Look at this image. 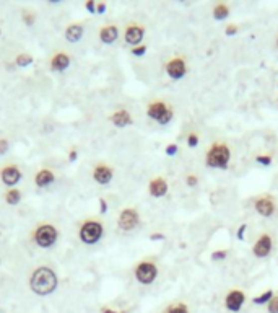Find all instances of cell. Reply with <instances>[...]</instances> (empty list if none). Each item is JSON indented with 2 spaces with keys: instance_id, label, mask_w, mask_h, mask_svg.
<instances>
[{
  "instance_id": "20",
  "label": "cell",
  "mask_w": 278,
  "mask_h": 313,
  "mask_svg": "<svg viewBox=\"0 0 278 313\" xmlns=\"http://www.w3.org/2000/svg\"><path fill=\"white\" fill-rule=\"evenodd\" d=\"M212 15L215 20H218V21L226 20V18L230 16V5L225 2H216L212 8Z\"/></svg>"
},
{
  "instance_id": "15",
  "label": "cell",
  "mask_w": 278,
  "mask_h": 313,
  "mask_svg": "<svg viewBox=\"0 0 278 313\" xmlns=\"http://www.w3.org/2000/svg\"><path fill=\"white\" fill-rule=\"evenodd\" d=\"M109 119L111 122L116 126V127H127V126H131L132 124V114L127 111V109H117V111H114L113 114L109 116Z\"/></svg>"
},
{
  "instance_id": "35",
  "label": "cell",
  "mask_w": 278,
  "mask_h": 313,
  "mask_svg": "<svg viewBox=\"0 0 278 313\" xmlns=\"http://www.w3.org/2000/svg\"><path fill=\"white\" fill-rule=\"evenodd\" d=\"M247 230V224H241V227L238 229V233H236V237H238V240H244V233Z\"/></svg>"
},
{
  "instance_id": "22",
  "label": "cell",
  "mask_w": 278,
  "mask_h": 313,
  "mask_svg": "<svg viewBox=\"0 0 278 313\" xmlns=\"http://www.w3.org/2000/svg\"><path fill=\"white\" fill-rule=\"evenodd\" d=\"M82 36H83L82 24H70V26L65 29V39L69 42H77L82 39Z\"/></svg>"
},
{
  "instance_id": "39",
  "label": "cell",
  "mask_w": 278,
  "mask_h": 313,
  "mask_svg": "<svg viewBox=\"0 0 278 313\" xmlns=\"http://www.w3.org/2000/svg\"><path fill=\"white\" fill-rule=\"evenodd\" d=\"M100 207H101V214L108 212V202H106V199H100Z\"/></svg>"
},
{
  "instance_id": "1",
  "label": "cell",
  "mask_w": 278,
  "mask_h": 313,
  "mask_svg": "<svg viewBox=\"0 0 278 313\" xmlns=\"http://www.w3.org/2000/svg\"><path fill=\"white\" fill-rule=\"evenodd\" d=\"M231 162V147L223 140H215L205 152V165L215 170H228Z\"/></svg>"
},
{
  "instance_id": "10",
  "label": "cell",
  "mask_w": 278,
  "mask_h": 313,
  "mask_svg": "<svg viewBox=\"0 0 278 313\" xmlns=\"http://www.w3.org/2000/svg\"><path fill=\"white\" fill-rule=\"evenodd\" d=\"M139 224H140V214H139L137 209H134V207L122 209L121 214H119V219H117V225H119L121 230L131 232Z\"/></svg>"
},
{
  "instance_id": "44",
  "label": "cell",
  "mask_w": 278,
  "mask_h": 313,
  "mask_svg": "<svg viewBox=\"0 0 278 313\" xmlns=\"http://www.w3.org/2000/svg\"><path fill=\"white\" fill-rule=\"evenodd\" d=\"M0 33H2V29H0Z\"/></svg>"
},
{
  "instance_id": "11",
  "label": "cell",
  "mask_w": 278,
  "mask_h": 313,
  "mask_svg": "<svg viewBox=\"0 0 278 313\" xmlns=\"http://www.w3.org/2000/svg\"><path fill=\"white\" fill-rule=\"evenodd\" d=\"M145 38V26L140 23H129L126 26V31H124V39H126L127 44H131L132 47L140 46L141 41Z\"/></svg>"
},
{
  "instance_id": "33",
  "label": "cell",
  "mask_w": 278,
  "mask_h": 313,
  "mask_svg": "<svg viewBox=\"0 0 278 313\" xmlns=\"http://www.w3.org/2000/svg\"><path fill=\"white\" fill-rule=\"evenodd\" d=\"M145 52H146V46L145 44H140V46L132 47V54H134V56H137V57H141Z\"/></svg>"
},
{
  "instance_id": "7",
  "label": "cell",
  "mask_w": 278,
  "mask_h": 313,
  "mask_svg": "<svg viewBox=\"0 0 278 313\" xmlns=\"http://www.w3.org/2000/svg\"><path fill=\"white\" fill-rule=\"evenodd\" d=\"M246 300H247L246 292L241 287H233V289L226 292V296L223 299V305L230 313H239L243 310Z\"/></svg>"
},
{
  "instance_id": "34",
  "label": "cell",
  "mask_w": 278,
  "mask_h": 313,
  "mask_svg": "<svg viewBox=\"0 0 278 313\" xmlns=\"http://www.w3.org/2000/svg\"><path fill=\"white\" fill-rule=\"evenodd\" d=\"M8 152V140L7 139H0V155Z\"/></svg>"
},
{
  "instance_id": "28",
  "label": "cell",
  "mask_w": 278,
  "mask_h": 313,
  "mask_svg": "<svg viewBox=\"0 0 278 313\" xmlns=\"http://www.w3.org/2000/svg\"><path fill=\"white\" fill-rule=\"evenodd\" d=\"M254 160L259 163V165H264V167H270L272 162H274V158H272L270 153H261V155H257Z\"/></svg>"
},
{
  "instance_id": "21",
  "label": "cell",
  "mask_w": 278,
  "mask_h": 313,
  "mask_svg": "<svg viewBox=\"0 0 278 313\" xmlns=\"http://www.w3.org/2000/svg\"><path fill=\"white\" fill-rule=\"evenodd\" d=\"M51 65H52L54 70H65L67 67L70 65V57L67 56L65 52H59V54H55V56L52 57Z\"/></svg>"
},
{
  "instance_id": "25",
  "label": "cell",
  "mask_w": 278,
  "mask_h": 313,
  "mask_svg": "<svg viewBox=\"0 0 278 313\" xmlns=\"http://www.w3.org/2000/svg\"><path fill=\"white\" fill-rule=\"evenodd\" d=\"M15 62H16L18 67H28V65L33 64V57H31L29 54H18Z\"/></svg>"
},
{
  "instance_id": "40",
  "label": "cell",
  "mask_w": 278,
  "mask_h": 313,
  "mask_svg": "<svg viewBox=\"0 0 278 313\" xmlns=\"http://www.w3.org/2000/svg\"><path fill=\"white\" fill-rule=\"evenodd\" d=\"M106 11V3H100L96 7V13H104Z\"/></svg>"
},
{
  "instance_id": "32",
  "label": "cell",
  "mask_w": 278,
  "mask_h": 313,
  "mask_svg": "<svg viewBox=\"0 0 278 313\" xmlns=\"http://www.w3.org/2000/svg\"><path fill=\"white\" fill-rule=\"evenodd\" d=\"M238 31H239V26H238V24H234V23L226 24V28H225V34H226V36H234V34H238Z\"/></svg>"
},
{
  "instance_id": "16",
  "label": "cell",
  "mask_w": 278,
  "mask_h": 313,
  "mask_svg": "<svg viewBox=\"0 0 278 313\" xmlns=\"http://www.w3.org/2000/svg\"><path fill=\"white\" fill-rule=\"evenodd\" d=\"M119 38V28L116 24H104L100 29V39L104 44H113V42Z\"/></svg>"
},
{
  "instance_id": "19",
  "label": "cell",
  "mask_w": 278,
  "mask_h": 313,
  "mask_svg": "<svg viewBox=\"0 0 278 313\" xmlns=\"http://www.w3.org/2000/svg\"><path fill=\"white\" fill-rule=\"evenodd\" d=\"M54 180H55L54 173H52L51 170H47V168L41 170L39 173L34 176V183H36V186H39V188H46V186H49V185H51V183H54Z\"/></svg>"
},
{
  "instance_id": "5",
  "label": "cell",
  "mask_w": 278,
  "mask_h": 313,
  "mask_svg": "<svg viewBox=\"0 0 278 313\" xmlns=\"http://www.w3.org/2000/svg\"><path fill=\"white\" fill-rule=\"evenodd\" d=\"M164 70L171 80H174V82L181 80V78H184L189 72L187 59H185L182 54H174V56H171L164 62Z\"/></svg>"
},
{
  "instance_id": "18",
  "label": "cell",
  "mask_w": 278,
  "mask_h": 313,
  "mask_svg": "<svg viewBox=\"0 0 278 313\" xmlns=\"http://www.w3.org/2000/svg\"><path fill=\"white\" fill-rule=\"evenodd\" d=\"M161 313H192V309L185 300H172L164 307Z\"/></svg>"
},
{
  "instance_id": "38",
  "label": "cell",
  "mask_w": 278,
  "mask_h": 313,
  "mask_svg": "<svg viewBox=\"0 0 278 313\" xmlns=\"http://www.w3.org/2000/svg\"><path fill=\"white\" fill-rule=\"evenodd\" d=\"M23 21L31 26V24L34 23V16H33V15H24V16H23Z\"/></svg>"
},
{
  "instance_id": "24",
  "label": "cell",
  "mask_w": 278,
  "mask_h": 313,
  "mask_svg": "<svg viewBox=\"0 0 278 313\" xmlns=\"http://www.w3.org/2000/svg\"><path fill=\"white\" fill-rule=\"evenodd\" d=\"M5 201H7L8 204H11V206H16L18 202L21 201V193L18 191V189H13V188H11L10 191L5 193Z\"/></svg>"
},
{
  "instance_id": "9",
  "label": "cell",
  "mask_w": 278,
  "mask_h": 313,
  "mask_svg": "<svg viewBox=\"0 0 278 313\" xmlns=\"http://www.w3.org/2000/svg\"><path fill=\"white\" fill-rule=\"evenodd\" d=\"M272 250H274V238L269 232H264L257 237L256 243L252 245V255L259 260H264V258L270 256Z\"/></svg>"
},
{
  "instance_id": "27",
  "label": "cell",
  "mask_w": 278,
  "mask_h": 313,
  "mask_svg": "<svg viewBox=\"0 0 278 313\" xmlns=\"http://www.w3.org/2000/svg\"><path fill=\"white\" fill-rule=\"evenodd\" d=\"M185 142H187V147H190V149H195V147L199 145V142H200V136L197 132H189L187 139H185Z\"/></svg>"
},
{
  "instance_id": "12",
  "label": "cell",
  "mask_w": 278,
  "mask_h": 313,
  "mask_svg": "<svg viewBox=\"0 0 278 313\" xmlns=\"http://www.w3.org/2000/svg\"><path fill=\"white\" fill-rule=\"evenodd\" d=\"M34 240L42 248L52 247L55 240H57V230L52 225H41L34 233Z\"/></svg>"
},
{
  "instance_id": "13",
  "label": "cell",
  "mask_w": 278,
  "mask_h": 313,
  "mask_svg": "<svg viewBox=\"0 0 278 313\" xmlns=\"http://www.w3.org/2000/svg\"><path fill=\"white\" fill-rule=\"evenodd\" d=\"M169 191V183L164 176H154L153 180L148 183V193H150L153 198H164Z\"/></svg>"
},
{
  "instance_id": "42",
  "label": "cell",
  "mask_w": 278,
  "mask_h": 313,
  "mask_svg": "<svg viewBox=\"0 0 278 313\" xmlns=\"http://www.w3.org/2000/svg\"><path fill=\"white\" fill-rule=\"evenodd\" d=\"M77 155H78V153H77V150H72V152H70V160H72V162L75 160V158H77Z\"/></svg>"
},
{
  "instance_id": "4",
  "label": "cell",
  "mask_w": 278,
  "mask_h": 313,
  "mask_svg": "<svg viewBox=\"0 0 278 313\" xmlns=\"http://www.w3.org/2000/svg\"><path fill=\"white\" fill-rule=\"evenodd\" d=\"M159 269L158 265L153 260H143L140 261L134 269V276L139 284L141 286H151L154 281L158 279Z\"/></svg>"
},
{
  "instance_id": "37",
  "label": "cell",
  "mask_w": 278,
  "mask_h": 313,
  "mask_svg": "<svg viewBox=\"0 0 278 313\" xmlns=\"http://www.w3.org/2000/svg\"><path fill=\"white\" fill-rule=\"evenodd\" d=\"M150 240H151V242H159V240H164V235H163V233H151Z\"/></svg>"
},
{
  "instance_id": "23",
  "label": "cell",
  "mask_w": 278,
  "mask_h": 313,
  "mask_svg": "<svg viewBox=\"0 0 278 313\" xmlns=\"http://www.w3.org/2000/svg\"><path fill=\"white\" fill-rule=\"evenodd\" d=\"M274 296H275V292L272 289H267L265 292H262L261 296H257V297L252 299V304H254V305H267Z\"/></svg>"
},
{
  "instance_id": "26",
  "label": "cell",
  "mask_w": 278,
  "mask_h": 313,
  "mask_svg": "<svg viewBox=\"0 0 278 313\" xmlns=\"http://www.w3.org/2000/svg\"><path fill=\"white\" fill-rule=\"evenodd\" d=\"M228 255H230V253H228V250H215L210 258H212L213 263H221V261L226 260Z\"/></svg>"
},
{
  "instance_id": "29",
  "label": "cell",
  "mask_w": 278,
  "mask_h": 313,
  "mask_svg": "<svg viewBox=\"0 0 278 313\" xmlns=\"http://www.w3.org/2000/svg\"><path fill=\"white\" fill-rule=\"evenodd\" d=\"M265 307H267V313H278V296L277 294L272 297V300Z\"/></svg>"
},
{
  "instance_id": "30",
  "label": "cell",
  "mask_w": 278,
  "mask_h": 313,
  "mask_svg": "<svg viewBox=\"0 0 278 313\" xmlns=\"http://www.w3.org/2000/svg\"><path fill=\"white\" fill-rule=\"evenodd\" d=\"M185 185H187L189 188H195L197 185H199V176H197L195 173H189L187 176H185Z\"/></svg>"
},
{
  "instance_id": "3",
  "label": "cell",
  "mask_w": 278,
  "mask_h": 313,
  "mask_svg": "<svg viewBox=\"0 0 278 313\" xmlns=\"http://www.w3.org/2000/svg\"><path fill=\"white\" fill-rule=\"evenodd\" d=\"M146 116L158 124L166 126L174 118V106L166 100H151L146 104Z\"/></svg>"
},
{
  "instance_id": "43",
  "label": "cell",
  "mask_w": 278,
  "mask_h": 313,
  "mask_svg": "<svg viewBox=\"0 0 278 313\" xmlns=\"http://www.w3.org/2000/svg\"><path fill=\"white\" fill-rule=\"evenodd\" d=\"M277 49H278V36H277Z\"/></svg>"
},
{
  "instance_id": "14",
  "label": "cell",
  "mask_w": 278,
  "mask_h": 313,
  "mask_svg": "<svg viewBox=\"0 0 278 313\" xmlns=\"http://www.w3.org/2000/svg\"><path fill=\"white\" fill-rule=\"evenodd\" d=\"M113 176H114L113 168L104 163L96 165L95 170H93V178H95V181L100 183V185H109V183L113 181Z\"/></svg>"
},
{
  "instance_id": "36",
  "label": "cell",
  "mask_w": 278,
  "mask_h": 313,
  "mask_svg": "<svg viewBox=\"0 0 278 313\" xmlns=\"http://www.w3.org/2000/svg\"><path fill=\"white\" fill-rule=\"evenodd\" d=\"M86 10L90 11V13H96V3L90 0V2H86Z\"/></svg>"
},
{
  "instance_id": "2",
  "label": "cell",
  "mask_w": 278,
  "mask_h": 313,
  "mask_svg": "<svg viewBox=\"0 0 278 313\" xmlns=\"http://www.w3.org/2000/svg\"><path fill=\"white\" fill-rule=\"evenodd\" d=\"M57 276L49 268H38L31 274L29 287L38 296H49L57 289Z\"/></svg>"
},
{
  "instance_id": "31",
  "label": "cell",
  "mask_w": 278,
  "mask_h": 313,
  "mask_svg": "<svg viewBox=\"0 0 278 313\" xmlns=\"http://www.w3.org/2000/svg\"><path fill=\"white\" fill-rule=\"evenodd\" d=\"M177 152H179V145L177 144H168V145H166V149H164V153L168 157H174Z\"/></svg>"
},
{
  "instance_id": "8",
  "label": "cell",
  "mask_w": 278,
  "mask_h": 313,
  "mask_svg": "<svg viewBox=\"0 0 278 313\" xmlns=\"http://www.w3.org/2000/svg\"><path fill=\"white\" fill-rule=\"evenodd\" d=\"M254 209L256 212L259 214L261 217H265L269 219L272 216H275L277 212V201L272 194H261L257 196L256 201H254Z\"/></svg>"
},
{
  "instance_id": "41",
  "label": "cell",
  "mask_w": 278,
  "mask_h": 313,
  "mask_svg": "<svg viewBox=\"0 0 278 313\" xmlns=\"http://www.w3.org/2000/svg\"><path fill=\"white\" fill-rule=\"evenodd\" d=\"M101 313H119V312L114 310V309H111V307H104V309L101 310Z\"/></svg>"
},
{
  "instance_id": "6",
  "label": "cell",
  "mask_w": 278,
  "mask_h": 313,
  "mask_svg": "<svg viewBox=\"0 0 278 313\" xmlns=\"http://www.w3.org/2000/svg\"><path fill=\"white\" fill-rule=\"evenodd\" d=\"M104 227L100 220H88L80 229V240L86 245H95L103 238Z\"/></svg>"
},
{
  "instance_id": "17",
  "label": "cell",
  "mask_w": 278,
  "mask_h": 313,
  "mask_svg": "<svg viewBox=\"0 0 278 313\" xmlns=\"http://www.w3.org/2000/svg\"><path fill=\"white\" fill-rule=\"evenodd\" d=\"M21 178V173L20 170H18L15 165H10V167H5L2 170V181L5 183L7 186H15L18 181H20Z\"/></svg>"
}]
</instances>
